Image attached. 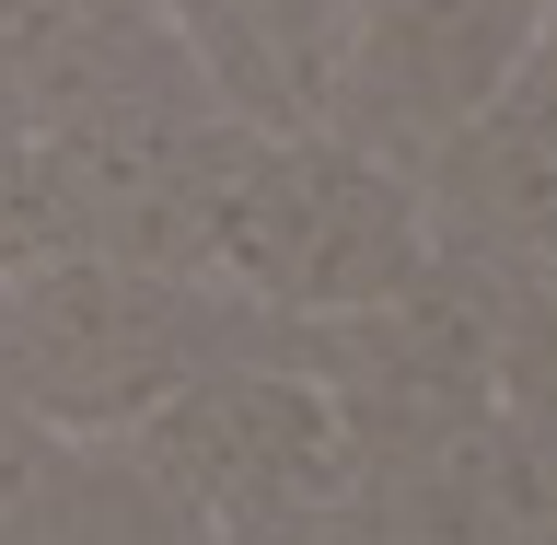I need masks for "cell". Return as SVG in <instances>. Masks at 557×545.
<instances>
[{"label":"cell","instance_id":"obj_9","mask_svg":"<svg viewBox=\"0 0 557 545\" xmlns=\"http://www.w3.org/2000/svg\"><path fill=\"white\" fill-rule=\"evenodd\" d=\"M487 407L534 453H557V268L487 290Z\"/></svg>","mask_w":557,"mask_h":545},{"label":"cell","instance_id":"obj_6","mask_svg":"<svg viewBox=\"0 0 557 545\" xmlns=\"http://www.w3.org/2000/svg\"><path fill=\"white\" fill-rule=\"evenodd\" d=\"M302 372L325 383V407H337V430H348V476L442 442V430L487 418V278L430 256V268H418L407 290H383V302L313 313L302 325Z\"/></svg>","mask_w":557,"mask_h":545},{"label":"cell","instance_id":"obj_4","mask_svg":"<svg viewBox=\"0 0 557 545\" xmlns=\"http://www.w3.org/2000/svg\"><path fill=\"white\" fill-rule=\"evenodd\" d=\"M35 151H47V186H59L70 256L209 278L221 198H233L244 151H256V116H233L209 94L198 104H116V116H82V128L35 139Z\"/></svg>","mask_w":557,"mask_h":545},{"label":"cell","instance_id":"obj_14","mask_svg":"<svg viewBox=\"0 0 557 545\" xmlns=\"http://www.w3.org/2000/svg\"><path fill=\"white\" fill-rule=\"evenodd\" d=\"M522 59L546 70V94H557V0H546V24H534V47H522Z\"/></svg>","mask_w":557,"mask_h":545},{"label":"cell","instance_id":"obj_2","mask_svg":"<svg viewBox=\"0 0 557 545\" xmlns=\"http://www.w3.org/2000/svg\"><path fill=\"white\" fill-rule=\"evenodd\" d=\"M430 268V221H418V174L348 151L337 128H256L233 198H221V244L209 278H233L268 313H360L383 290H407Z\"/></svg>","mask_w":557,"mask_h":545},{"label":"cell","instance_id":"obj_11","mask_svg":"<svg viewBox=\"0 0 557 545\" xmlns=\"http://www.w3.org/2000/svg\"><path fill=\"white\" fill-rule=\"evenodd\" d=\"M47 256H70V221H59V186H47V151L0 128V278L47 268Z\"/></svg>","mask_w":557,"mask_h":545},{"label":"cell","instance_id":"obj_8","mask_svg":"<svg viewBox=\"0 0 557 545\" xmlns=\"http://www.w3.org/2000/svg\"><path fill=\"white\" fill-rule=\"evenodd\" d=\"M0 545H209V522L139 476L128 442H47L0 487Z\"/></svg>","mask_w":557,"mask_h":545},{"label":"cell","instance_id":"obj_13","mask_svg":"<svg viewBox=\"0 0 557 545\" xmlns=\"http://www.w3.org/2000/svg\"><path fill=\"white\" fill-rule=\"evenodd\" d=\"M47 442H59V430H35V418L12 407V395H0V487L24 476V465H35V453H47Z\"/></svg>","mask_w":557,"mask_h":545},{"label":"cell","instance_id":"obj_5","mask_svg":"<svg viewBox=\"0 0 557 545\" xmlns=\"http://www.w3.org/2000/svg\"><path fill=\"white\" fill-rule=\"evenodd\" d=\"M534 24H546V0H348L313 128H337L348 151L418 174L522 70Z\"/></svg>","mask_w":557,"mask_h":545},{"label":"cell","instance_id":"obj_3","mask_svg":"<svg viewBox=\"0 0 557 545\" xmlns=\"http://www.w3.org/2000/svg\"><path fill=\"white\" fill-rule=\"evenodd\" d=\"M116 442L209 534L302 511V499H348V430H337V407H325V383L302 360H209L163 407H139Z\"/></svg>","mask_w":557,"mask_h":545},{"label":"cell","instance_id":"obj_10","mask_svg":"<svg viewBox=\"0 0 557 545\" xmlns=\"http://www.w3.org/2000/svg\"><path fill=\"white\" fill-rule=\"evenodd\" d=\"M244 35L268 47L278 70V94H290V116H313V94H325V59H337V35H348V0H233Z\"/></svg>","mask_w":557,"mask_h":545},{"label":"cell","instance_id":"obj_12","mask_svg":"<svg viewBox=\"0 0 557 545\" xmlns=\"http://www.w3.org/2000/svg\"><path fill=\"white\" fill-rule=\"evenodd\" d=\"M209 545H360L348 534V499H302V511H268V522H233Z\"/></svg>","mask_w":557,"mask_h":545},{"label":"cell","instance_id":"obj_1","mask_svg":"<svg viewBox=\"0 0 557 545\" xmlns=\"http://www.w3.org/2000/svg\"><path fill=\"white\" fill-rule=\"evenodd\" d=\"M209 360H302V313L244 302L233 278H163L116 256H47L0 278V395L59 442H116Z\"/></svg>","mask_w":557,"mask_h":545},{"label":"cell","instance_id":"obj_7","mask_svg":"<svg viewBox=\"0 0 557 545\" xmlns=\"http://www.w3.org/2000/svg\"><path fill=\"white\" fill-rule=\"evenodd\" d=\"M418 221H430V256L487 290L557 268V94L534 59L418 163Z\"/></svg>","mask_w":557,"mask_h":545}]
</instances>
